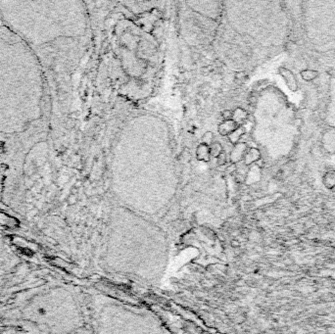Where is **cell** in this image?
Returning <instances> with one entry per match:
<instances>
[{"mask_svg": "<svg viewBox=\"0 0 335 334\" xmlns=\"http://www.w3.org/2000/svg\"><path fill=\"white\" fill-rule=\"evenodd\" d=\"M300 75H301V77L305 80H307V82H311V80L315 79L320 74H318V71H313V70H303V71H301V73H300Z\"/></svg>", "mask_w": 335, "mask_h": 334, "instance_id": "3957f363", "label": "cell"}, {"mask_svg": "<svg viewBox=\"0 0 335 334\" xmlns=\"http://www.w3.org/2000/svg\"><path fill=\"white\" fill-rule=\"evenodd\" d=\"M93 320L94 334H169L151 311L109 296L98 297Z\"/></svg>", "mask_w": 335, "mask_h": 334, "instance_id": "7a4b0ae2", "label": "cell"}, {"mask_svg": "<svg viewBox=\"0 0 335 334\" xmlns=\"http://www.w3.org/2000/svg\"><path fill=\"white\" fill-rule=\"evenodd\" d=\"M222 115H224V118H228L229 116H230V112H229V111L224 112V113H222Z\"/></svg>", "mask_w": 335, "mask_h": 334, "instance_id": "277c9868", "label": "cell"}, {"mask_svg": "<svg viewBox=\"0 0 335 334\" xmlns=\"http://www.w3.org/2000/svg\"><path fill=\"white\" fill-rule=\"evenodd\" d=\"M169 260V239L159 226L128 213H118L109 220L101 244V265L107 271L155 283Z\"/></svg>", "mask_w": 335, "mask_h": 334, "instance_id": "6da1fadb", "label": "cell"}]
</instances>
